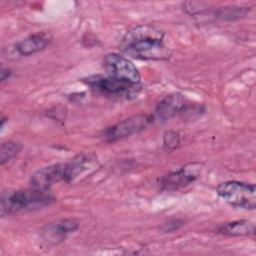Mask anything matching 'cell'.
<instances>
[{"instance_id":"e0dca14e","label":"cell","mask_w":256,"mask_h":256,"mask_svg":"<svg viewBox=\"0 0 256 256\" xmlns=\"http://www.w3.org/2000/svg\"><path fill=\"white\" fill-rule=\"evenodd\" d=\"M182 225H183V221H182V220L173 219V220L169 221L168 223L164 224V226H163V231H164V232H172V231H174V230L179 229Z\"/></svg>"},{"instance_id":"7a4b0ae2","label":"cell","mask_w":256,"mask_h":256,"mask_svg":"<svg viewBox=\"0 0 256 256\" xmlns=\"http://www.w3.org/2000/svg\"><path fill=\"white\" fill-rule=\"evenodd\" d=\"M56 201L49 190L35 188L5 191L1 195V216L29 212L50 206Z\"/></svg>"},{"instance_id":"7c38bea8","label":"cell","mask_w":256,"mask_h":256,"mask_svg":"<svg viewBox=\"0 0 256 256\" xmlns=\"http://www.w3.org/2000/svg\"><path fill=\"white\" fill-rule=\"evenodd\" d=\"M51 40L52 36L50 33L41 31L20 40L15 44L14 49L20 56H30L44 50Z\"/></svg>"},{"instance_id":"8fae6325","label":"cell","mask_w":256,"mask_h":256,"mask_svg":"<svg viewBox=\"0 0 256 256\" xmlns=\"http://www.w3.org/2000/svg\"><path fill=\"white\" fill-rule=\"evenodd\" d=\"M97 163V157L92 152L80 153L74 156L68 162H65L64 181L74 182L81 175L94 168Z\"/></svg>"},{"instance_id":"5b68a950","label":"cell","mask_w":256,"mask_h":256,"mask_svg":"<svg viewBox=\"0 0 256 256\" xmlns=\"http://www.w3.org/2000/svg\"><path fill=\"white\" fill-rule=\"evenodd\" d=\"M103 67L111 78L132 84L140 83L141 75L138 68L128 58L120 54H107L103 58Z\"/></svg>"},{"instance_id":"9a60e30c","label":"cell","mask_w":256,"mask_h":256,"mask_svg":"<svg viewBox=\"0 0 256 256\" xmlns=\"http://www.w3.org/2000/svg\"><path fill=\"white\" fill-rule=\"evenodd\" d=\"M22 149V145L19 142L15 141H7L1 144L0 148V163L4 165L13 159Z\"/></svg>"},{"instance_id":"6da1fadb","label":"cell","mask_w":256,"mask_h":256,"mask_svg":"<svg viewBox=\"0 0 256 256\" xmlns=\"http://www.w3.org/2000/svg\"><path fill=\"white\" fill-rule=\"evenodd\" d=\"M164 31L151 25H138L130 29L122 38L120 50L135 59L168 60L172 48L166 42Z\"/></svg>"},{"instance_id":"4fadbf2b","label":"cell","mask_w":256,"mask_h":256,"mask_svg":"<svg viewBox=\"0 0 256 256\" xmlns=\"http://www.w3.org/2000/svg\"><path fill=\"white\" fill-rule=\"evenodd\" d=\"M217 232L227 236L253 235L255 233V224L250 220L232 221L218 227Z\"/></svg>"},{"instance_id":"52a82bcc","label":"cell","mask_w":256,"mask_h":256,"mask_svg":"<svg viewBox=\"0 0 256 256\" xmlns=\"http://www.w3.org/2000/svg\"><path fill=\"white\" fill-rule=\"evenodd\" d=\"M78 228L79 221L77 219H60L44 226L40 232V237L46 245L53 246L64 241L69 234L75 232Z\"/></svg>"},{"instance_id":"30bf717a","label":"cell","mask_w":256,"mask_h":256,"mask_svg":"<svg viewBox=\"0 0 256 256\" xmlns=\"http://www.w3.org/2000/svg\"><path fill=\"white\" fill-rule=\"evenodd\" d=\"M65 163L59 162L37 170L30 178V186L39 190H49L60 180H64Z\"/></svg>"},{"instance_id":"3957f363","label":"cell","mask_w":256,"mask_h":256,"mask_svg":"<svg viewBox=\"0 0 256 256\" xmlns=\"http://www.w3.org/2000/svg\"><path fill=\"white\" fill-rule=\"evenodd\" d=\"M219 197L236 208L253 210L256 206V187L240 181H226L216 188Z\"/></svg>"},{"instance_id":"ac0fdd59","label":"cell","mask_w":256,"mask_h":256,"mask_svg":"<svg viewBox=\"0 0 256 256\" xmlns=\"http://www.w3.org/2000/svg\"><path fill=\"white\" fill-rule=\"evenodd\" d=\"M11 73L12 72H11V70L9 68L2 67L1 68V72H0V74H1V81H5L6 79H8L10 77Z\"/></svg>"},{"instance_id":"277c9868","label":"cell","mask_w":256,"mask_h":256,"mask_svg":"<svg viewBox=\"0 0 256 256\" xmlns=\"http://www.w3.org/2000/svg\"><path fill=\"white\" fill-rule=\"evenodd\" d=\"M83 82L88 87H90L91 90L109 97H135L140 90L139 84H132L120 81L109 76L104 77L101 75H93L83 79Z\"/></svg>"},{"instance_id":"ba28073f","label":"cell","mask_w":256,"mask_h":256,"mask_svg":"<svg viewBox=\"0 0 256 256\" xmlns=\"http://www.w3.org/2000/svg\"><path fill=\"white\" fill-rule=\"evenodd\" d=\"M201 170V164L191 163L185 165L177 171H173L163 176L160 179V186L162 190H177L182 188L194 180L197 179L199 172Z\"/></svg>"},{"instance_id":"2e32d148","label":"cell","mask_w":256,"mask_h":256,"mask_svg":"<svg viewBox=\"0 0 256 256\" xmlns=\"http://www.w3.org/2000/svg\"><path fill=\"white\" fill-rule=\"evenodd\" d=\"M180 146L179 134L175 131H167L163 135V148L165 151H174Z\"/></svg>"},{"instance_id":"9c48e42d","label":"cell","mask_w":256,"mask_h":256,"mask_svg":"<svg viewBox=\"0 0 256 256\" xmlns=\"http://www.w3.org/2000/svg\"><path fill=\"white\" fill-rule=\"evenodd\" d=\"M188 102L185 96L180 93H173L170 95L165 96L156 106V114L157 116L166 121L171 119L172 117L178 114H185L191 111V109L195 108Z\"/></svg>"},{"instance_id":"8992f818","label":"cell","mask_w":256,"mask_h":256,"mask_svg":"<svg viewBox=\"0 0 256 256\" xmlns=\"http://www.w3.org/2000/svg\"><path fill=\"white\" fill-rule=\"evenodd\" d=\"M153 121V117L149 114H137L126 118L117 124L107 128L104 131V139L107 142H115L117 140L132 136L144 130Z\"/></svg>"},{"instance_id":"d6986e66","label":"cell","mask_w":256,"mask_h":256,"mask_svg":"<svg viewBox=\"0 0 256 256\" xmlns=\"http://www.w3.org/2000/svg\"><path fill=\"white\" fill-rule=\"evenodd\" d=\"M7 120V118H5L4 116H2V118H1V128H3V126H4V123H5V121Z\"/></svg>"},{"instance_id":"5bb4252c","label":"cell","mask_w":256,"mask_h":256,"mask_svg":"<svg viewBox=\"0 0 256 256\" xmlns=\"http://www.w3.org/2000/svg\"><path fill=\"white\" fill-rule=\"evenodd\" d=\"M250 11L249 7L239 6H227L219 8L215 11V17L222 20H236L245 17Z\"/></svg>"}]
</instances>
